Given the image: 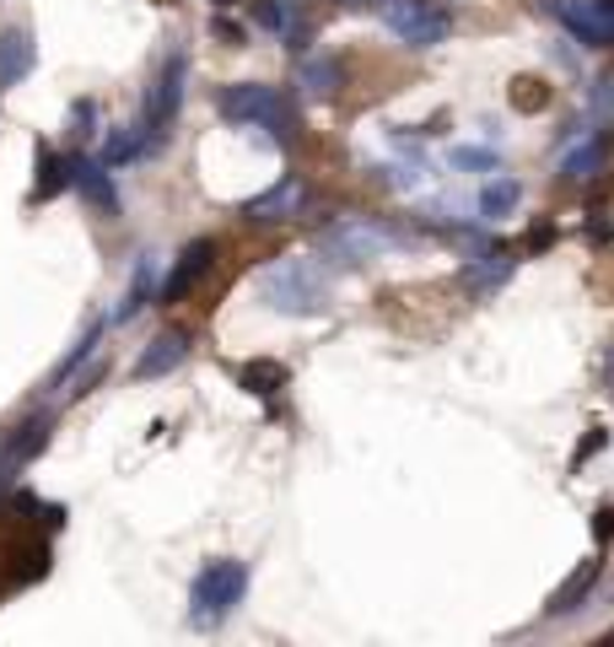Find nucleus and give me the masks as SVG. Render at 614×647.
Returning a JSON list of instances; mask_svg holds the SVG:
<instances>
[{
	"label": "nucleus",
	"mask_w": 614,
	"mask_h": 647,
	"mask_svg": "<svg viewBox=\"0 0 614 647\" xmlns=\"http://www.w3.org/2000/svg\"><path fill=\"white\" fill-rule=\"evenodd\" d=\"M216 114L227 125H264L275 140H292L297 135V109L281 87H264V81H232L216 92Z\"/></svg>",
	"instance_id": "f257e3e1"
},
{
	"label": "nucleus",
	"mask_w": 614,
	"mask_h": 647,
	"mask_svg": "<svg viewBox=\"0 0 614 647\" xmlns=\"http://www.w3.org/2000/svg\"><path fill=\"white\" fill-rule=\"evenodd\" d=\"M259 297L275 314H297V319L303 314H323L329 308V275L312 259H275L259 275Z\"/></svg>",
	"instance_id": "f03ea898"
},
{
	"label": "nucleus",
	"mask_w": 614,
	"mask_h": 647,
	"mask_svg": "<svg viewBox=\"0 0 614 647\" xmlns=\"http://www.w3.org/2000/svg\"><path fill=\"white\" fill-rule=\"evenodd\" d=\"M248 593V567L243 561H211L194 588H189V626H200V632H216L238 604H243Z\"/></svg>",
	"instance_id": "7ed1b4c3"
},
{
	"label": "nucleus",
	"mask_w": 614,
	"mask_h": 647,
	"mask_svg": "<svg viewBox=\"0 0 614 647\" xmlns=\"http://www.w3.org/2000/svg\"><path fill=\"white\" fill-rule=\"evenodd\" d=\"M394 243H399V232H388L377 216H340L318 232V249L334 264H367V259L388 254Z\"/></svg>",
	"instance_id": "20e7f679"
},
{
	"label": "nucleus",
	"mask_w": 614,
	"mask_h": 647,
	"mask_svg": "<svg viewBox=\"0 0 614 647\" xmlns=\"http://www.w3.org/2000/svg\"><path fill=\"white\" fill-rule=\"evenodd\" d=\"M184 81H189V60L184 49H173L162 70H157V81H151V92H146V109H140V129L151 135V146H162L168 140V129L179 120V109H184Z\"/></svg>",
	"instance_id": "39448f33"
},
{
	"label": "nucleus",
	"mask_w": 614,
	"mask_h": 647,
	"mask_svg": "<svg viewBox=\"0 0 614 647\" xmlns=\"http://www.w3.org/2000/svg\"><path fill=\"white\" fill-rule=\"evenodd\" d=\"M383 22L410 49H431V44H442L453 33V16L436 0H383Z\"/></svg>",
	"instance_id": "423d86ee"
},
{
	"label": "nucleus",
	"mask_w": 614,
	"mask_h": 647,
	"mask_svg": "<svg viewBox=\"0 0 614 647\" xmlns=\"http://www.w3.org/2000/svg\"><path fill=\"white\" fill-rule=\"evenodd\" d=\"M550 16L588 49H614V16L599 0H550Z\"/></svg>",
	"instance_id": "0eeeda50"
},
{
	"label": "nucleus",
	"mask_w": 614,
	"mask_h": 647,
	"mask_svg": "<svg viewBox=\"0 0 614 647\" xmlns=\"http://www.w3.org/2000/svg\"><path fill=\"white\" fill-rule=\"evenodd\" d=\"M49 432H55V416H27V421L0 443V486H11L16 469H27L38 453L49 449Z\"/></svg>",
	"instance_id": "6e6552de"
},
{
	"label": "nucleus",
	"mask_w": 614,
	"mask_h": 647,
	"mask_svg": "<svg viewBox=\"0 0 614 647\" xmlns=\"http://www.w3.org/2000/svg\"><path fill=\"white\" fill-rule=\"evenodd\" d=\"M211 264H216V238H194V243H184V254H179V264L168 270V281L157 286V303H179V297H189L194 292V281H205L211 275Z\"/></svg>",
	"instance_id": "1a4fd4ad"
},
{
	"label": "nucleus",
	"mask_w": 614,
	"mask_h": 647,
	"mask_svg": "<svg viewBox=\"0 0 614 647\" xmlns=\"http://www.w3.org/2000/svg\"><path fill=\"white\" fill-rule=\"evenodd\" d=\"M189 362V334L184 329H162L146 351H140V362L129 367V378L135 384H151V378H168L173 367H184Z\"/></svg>",
	"instance_id": "9d476101"
},
{
	"label": "nucleus",
	"mask_w": 614,
	"mask_h": 647,
	"mask_svg": "<svg viewBox=\"0 0 614 647\" xmlns=\"http://www.w3.org/2000/svg\"><path fill=\"white\" fill-rule=\"evenodd\" d=\"M70 190L81 194L98 216H120V190H114V179H109L103 162H92V157H70Z\"/></svg>",
	"instance_id": "9b49d317"
},
{
	"label": "nucleus",
	"mask_w": 614,
	"mask_h": 647,
	"mask_svg": "<svg viewBox=\"0 0 614 647\" xmlns=\"http://www.w3.org/2000/svg\"><path fill=\"white\" fill-rule=\"evenodd\" d=\"M303 200H307L303 179H297V173H286L275 190L253 194V200L243 205V216H248V222H286V216H297V211H303Z\"/></svg>",
	"instance_id": "f8f14e48"
},
{
	"label": "nucleus",
	"mask_w": 614,
	"mask_h": 647,
	"mask_svg": "<svg viewBox=\"0 0 614 647\" xmlns=\"http://www.w3.org/2000/svg\"><path fill=\"white\" fill-rule=\"evenodd\" d=\"M33 65H38L33 33H27V27H5V33H0V92L16 87L22 76H33Z\"/></svg>",
	"instance_id": "ddd939ff"
},
{
	"label": "nucleus",
	"mask_w": 614,
	"mask_h": 647,
	"mask_svg": "<svg viewBox=\"0 0 614 647\" xmlns=\"http://www.w3.org/2000/svg\"><path fill=\"white\" fill-rule=\"evenodd\" d=\"M33 157H38V179H33V205H44V200H55V194L70 190V157L65 151H55L49 140H38L33 146Z\"/></svg>",
	"instance_id": "4468645a"
},
{
	"label": "nucleus",
	"mask_w": 614,
	"mask_h": 647,
	"mask_svg": "<svg viewBox=\"0 0 614 647\" xmlns=\"http://www.w3.org/2000/svg\"><path fill=\"white\" fill-rule=\"evenodd\" d=\"M253 22L270 27V33H281L292 49H307V22L297 16L292 0H253Z\"/></svg>",
	"instance_id": "2eb2a0df"
},
{
	"label": "nucleus",
	"mask_w": 614,
	"mask_h": 647,
	"mask_svg": "<svg viewBox=\"0 0 614 647\" xmlns=\"http://www.w3.org/2000/svg\"><path fill=\"white\" fill-rule=\"evenodd\" d=\"M512 270H518V259H507V254H475L464 270H458V281L469 286V292H496V286H507L512 281Z\"/></svg>",
	"instance_id": "dca6fc26"
},
{
	"label": "nucleus",
	"mask_w": 614,
	"mask_h": 647,
	"mask_svg": "<svg viewBox=\"0 0 614 647\" xmlns=\"http://www.w3.org/2000/svg\"><path fill=\"white\" fill-rule=\"evenodd\" d=\"M146 151H157V146H151V135H146L140 125H120V129H109V140H103V168L140 162Z\"/></svg>",
	"instance_id": "f3484780"
},
{
	"label": "nucleus",
	"mask_w": 614,
	"mask_h": 647,
	"mask_svg": "<svg viewBox=\"0 0 614 647\" xmlns=\"http://www.w3.org/2000/svg\"><path fill=\"white\" fill-rule=\"evenodd\" d=\"M599 572H604V561H599V556H593V561H582V567H577L571 578H566L560 588H555L550 615H571V610H577V604H582V599L593 593V582H599Z\"/></svg>",
	"instance_id": "a211bd4d"
},
{
	"label": "nucleus",
	"mask_w": 614,
	"mask_h": 647,
	"mask_svg": "<svg viewBox=\"0 0 614 647\" xmlns=\"http://www.w3.org/2000/svg\"><path fill=\"white\" fill-rule=\"evenodd\" d=\"M103 329H109V324H103V319H92V324H87V334H81V340L70 345V356H65L60 367L49 373V384H44V388H65V384H70V378H76V367H81V362H87V356L98 351V340H103Z\"/></svg>",
	"instance_id": "6ab92c4d"
},
{
	"label": "nucleus",
	"mask_w": 614,
	"mask_h": 647,
	"mask_svg": "<svg viewBox=\"0 0 614 647\" xmlns=\"http://www.w3.org/2000/svg\"><path fill=\"white\" fill-rule=\"evenodd\" d=\"M151 297H157V264H151V259H140V264H135V281H129V292H124V303H120V314H114V319H120V324L135 319Z\"/></svg>",
	"instance_id": "aec40b11"
},
{
	"label": "nucleus",
	"mask_w": 614,
	"mask_h": 647,
	"mask_svg": "<svg viewBox=\"0 0 614 647\" xmlns=\"http://www.w3.org/2000/svg\"><path fill=\"white\" fill-rule=\"evenodd\" d=\"M238 384H243L248 394H259V399H270V394L286 388V367H281V362H243V367H238Z\"/></svg>",
	"instance_id": "412c9836"
},
{
	"label": "nucleus",
	"mask_w": 614,
	"mask_h": 647,
	"mask_svg": "<svg viewBox=\"0 0 614 647\" xmlns=\"http://www.w3.org/2000/svg\"><path fill=\"white\" fill-rule=\"evenodd\" d=\"M604 157H610V135H593L588 146H577V151L560 162V173H566V179H588V173L604 168Z\"/></svg>",
	"instance_id": "4be33fe9"
},
{
	"label": "nucleus",
	"mask_w": 614,
	"mask_h": 647,
	"mask_svg": "<svg viewBox=\"0 0 614 647\" xmlns=\"http://www.w3.org/2000/svg\"><path fill=\"white\" fill-rule=\"evenodd\" d=\"M518 200H523L518 179H491V184L480 190V216H486V222H496V216H512V211H518Z\"/></svg>",
	"instance_id": "5701e85b"
},
{
	"label": "nucleus",
	"mask_w": 614,
	"mask_h": 647,
	"mask_svg": "<svg viewBox=\"0 0 614 647\" xmlns=\"http://www.w3.org/2000/svg\"><path fill=\"white\" fill-rule=\"evenodd\" d=\"M340 76H345V70H340V60H329V55L303 65V87L312 98H334V92H340Z\"/></svg>",
	"instance_id": "b1692460"
},
{
	"label": "nucleus",
	"mask_w": 614,
	"mask_h": 647,
	"mask_svg": "<svg viewBox=\"0 0 614 647\" xmlns=\"http://www.w3.org/2000/svg\"><path fill=\"white\" fill-rule=\"evenodd\" d=\"M507 98H512V109H518V114H539V109L550 103V81H539V76H518Z\"/></svg>",
	"instance_id": "393cba45"
},
{
	"label": "nucleus",
	"mask_w": 614,
	"mask_h": 647,
	"mask_svg": "<svg viewBox=\"0 0 614 647\" xmlns=\"http://www.w3.org/2000/svg\"><path fill=\"white\" fill-rule=\"evenodd\" d=\"M453 162H458V168H469V173H501L496 151H480V146H458V151H453Z\"/></svg>",
	"instance_id": "a878e982"
},
{
	"label": "nucleus",
	"mask_w": 614,
	"mask_h": 647,
	"mask_svg": "<svg viewBox=\"0 0 614 647\" xmlns=\"http://www.w3.org/2000/svg\"><path fill=\"white\" fill-rule=\"evenodd\" d=\"M98 103H92V98H81V103H76V109H70V135H81V140H87V135H98Z\"/></svg>",
	"instance_id": "bb28decb"
},
{
	"label": "nucleus",
	"mask_w": 614,
	"mask_h": 647,
	"mask_svg": "<svg viewBox=\"0 0 614 647\" xmlns=\"http://www.w3.org/2000/svg\"><path fill=\"white\" fill-rule=\"evenodd\" d=\"M211 33H216V38H221L227 49H243V44H248L243 22H232V16H216V22H211Z\"/></svg>",
	"instance_id": "cd10ccee"
},
{
	"label": "nucleus",
	"mask_w": 614,
	"mask_h": 647,
	"mask_svg": "<svg viewBox=\"0 0 614 647\" xmlns=\"http://www.w3.org/2000/svg\"><path fill=\"white\" fill-rule=\"evenodd\" d=\"M593 534H599V545H610V540H614V508H599V523H593Z\"/></svg>",
	"instance_id": "c85d7f7f"
},
{
	"label": "nucleus",
	"mask_w": 614,
	"mask_h": 647,
	"mask_svg": "<svg viewBox=\"0 0 614 647\" xmlns=\"http://www.w3.org/2000/svg\"><path fill=\"white\" fill-rule=\"evenodd\" d=\"M593 103H599V109H610V103H614V81H610V76L599 81V92H593Z\"/></svg>",
	"instance_id": "c756f323"
},
{
	"label": "nucleus",
	"mask_w": 614,
	"mask_h": 647,
	"mask_svg": "<svg viewBox=\"0 0 614 647\" xmlns=\"http://www.w3.org/2000/svg\"><path fill=\"white\" fill-rule=\"evenodd\" d=\"M610 388H614V351H610Z\"/></svg>",
	"instance_id": "7c9ffc66"
},
{
	"label": "nucleus",
	"mask_w": 614,
	"mask_h": 647,
	"mask_svg": "<svg viewBox=\"0 0 614 647\" xmlns=\"http://www.w3.org/2000/svg\"><path fill=\"white\" fill-rule=\"evenodd\" d=\"M599 5H604V11H610V16H614V0H599Z\"/></svg>",
	"instance_id": "2f4dec72"
},
{
	"label": "nucleus",
	"mask_w": 614,
	"mask_h": 647,
	"mask_svg": "<svg viewBox=\"0 0 614 647\" xmlns=\"http://www.w3.org/2000/svg\"><path fill=\"white\" fill-rule=\"evenodd\" d=\"M216 5H238V0H216Z\"/></svg>",
	"instance_id": "473e14b6"
},
{
	"label": "nucleus",
	"mask_w": 614,
	"mask_h": 647,
	"mask_svg": "<svg viewBox=\"0 0 614 647\" xmlns=\"http://www.w3.org/2000/svg\"><path fill=\"white\" fill-rule=\"evenodd\" d=\"M610 647H614V643H610Z\"/></svg>",
	"instance_id": "72a5a7b5"
}]
</instances>
